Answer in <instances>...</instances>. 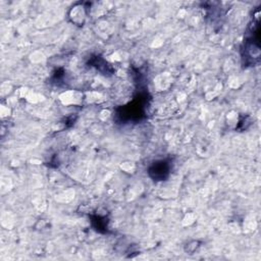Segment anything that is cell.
<instances>
[{"label": "cell", "mask_w": 261, "mask_h": 261, "mask_svg": "<svg viewBox=\"0 0 261 261\" xmlns=\"http://www.w3.org/2000/svg\"><path fill=\"white\" fill-rule=\"evenodd\" d=\"M170 174V165L166 160L155 162L149 169V175L154 181H164Z\"/></svg>", "instance_id": "obj_1"}]
</instances>
